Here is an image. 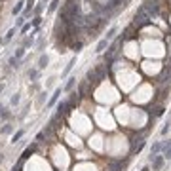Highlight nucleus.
<instances>
[{"mask_svg":"<svg viewBox=\"0 0 171 171\" xmlns=\"http://www.w3.org/2000/svg\"><path fill=\"white\" fill-rule=\"evenodd\" d=\"M13 34H15V29H10V31H8V34L4 36V40H2V42H8V40H12V38H13Z\"/></svg>","mask_w":171,"mask_h":171,"instance_id":"obj_17","label":"nucleus"},{"mask_svg":"<svg viewBox=\"0 0 171 171\" xmlns=\"http://www.w3.org/2000/svg\"><path fill=\"white\" fill-rule=\"evenodd\" d=\"M114 32H116V27H112V29H110V31H109V32H106V36H105V38H106V40H110V38L114 36Z\"/></svg>","mask_w":171,"mask_h":171,"instance_id":"obj_19","label":"nucleus"},{"mask_svg":"<svg viewBox=\"0 0 171 171\" xmlns=\"http://www.w3.org/2000/svg\"><path fill=\"white\" fill-rule=\"evenodd\" d=\"M74 63H76V57H72V59H70V61H69V65L65 67V70H63V76H67V74L70 72V69H72V67H74Z\"/></svg>","mask_w":171,"mask_h":171,"instance_id":"obj_11","label":"nucleus"},{"mask_svg":"<svg viewBox=\"0 0 171 171\" xmlns=\"http://www.w3.org/2000/svg\"><path fill=\"white\" fill-rule=\"evenodd\" d=\"M48 63H49L48 55H44V53H42V55H40V59H38V65H36V69H38V70H44V69L48 67Z\"/></svg>","mask_w":171,"mask_h":171,"instance_id":"obj_5","label":"nucleus"},{"mask_svg":"<svg viewBox=\"0 0 171 171\" xmlns=\"http://www.w3.org/2000/svg\"><path fill=\"white\" fill-rule=\"evenodd\" d=\"M27 74H29V80H31V82H36V80H38V74H40V70H38V69H31Z\"/></svg>","mask_w":171,"mask_h":171,"instance_id":"obj_8","label":"nucleus"},{"mask_svg":"<svg viewBox=\"0 0 171 171\" xmlns=\"http://www.w3.org/2000/svg\"><path fill=\"white\" fill-rule=\"evenodd\" d=\"M29 46H32V38H31V36H29V38H25V42H23V48H25V49H27Z\"/></svg>","mask_w":171,"mask_h":171,"instance_id":"obj_21","label":"nucleus"},{"mask_svg":"<svg viewBox=\"0 0 171 171\" xmlns=\"http://www.w3.org/2000/svg\"><path fill=\"white\" fill-rule=\"evenodd\" d=\"M57 4H59V0H52V4H49V12H55L57 10Z\"/></svg>","mask_w":171,"mask_h":171,"instance_id":"obj_20","label":"nucleus"},{"mask_svg":"<svg viewBox=\"0 0 171 171\" xmlns=\"http://www.w3.org/2000/svg\"><path fill=\"white\" fill-rule=\"evenodd\" d=\"M2 89H4V84H2V82H0V93H2Z\"/></svg>","mask_w":171,"mask_h":171,"instance_id":"obj_26","label":"nucleus"},{"mask_svg":"<svg viewBox=\"0 0 171 171\" xmlns=\"http://www.w3.org/2000/svg\"><path fill=\"white\" fill-rule=\"evenodd\" d=\"M106 46H109V40H106V38H103L101 42H99V46H97V49H95V52H97V53L105 52V48H106Z\"/></svg>","mask_w":171,"mask_h":171,"instance_id":"obj_10","label":"nucleus"},{"mask_svg":"<svg viewBox=\"0 0 171 171\" xmlns=\"http://www.w3.org/2000/svg\"><path fill=\"white\" fill-rule=\"evenodd\" d=\"M12 129H13V127H12L10 124H6V126L2 127V129H0V133H12Z\"/></svg>","mask_w":171,"mask_h":171,"instance_id":"obj_18","label":"nucleus"},{"mask_svg":"<svg viewBox=\"0 0 171 171\" xmlns=\"http://www.w3.org/2000/svg\"><path fill=\"white\" fill-rule=\"evenodd\" d=\"M160 150H162V142H160V141L152 142V146H150V156H154V154H160Z\"/></svg>","mask_w":171,"mask_h":171,"instance_id":"obj_7","label":"nucleus"},{"mask_svg":"<svg viewBox=\"0 0 171 171\" xmlns=\"http://www.w3.org/2000/svg\"><path fill=\"white\" fill-rule=\"evenodd\" d=\"M74 84H76V76H70V78H69V82L65 84V91H72Z\"/></svg>","mask_w":171,"mask_h":171,"instance_id":"obj_9","label":"nucleus"},{"mask_svg":"<svg viewBox=\"0 0 171 171\" xmlns=\"http://www.w3.org/2000/svg\"><path fill=\"white\" fill-rule=\"evenodd\" d=\"M23 55H25V48L21 46V48H17V52H15V55H13V57H15V59L19 61V59H21V57H23Z\"/></svg>","mask_w":171,"mask_h":171,"instance_id":"obj_15","label":"nucleus"},{"mask_svg":"<svg viewBox=\"0 0 171 171\" xmlns=\"http://www.w3.org/2000/svg\"><path fill=\"white\" fill-rule=\"evenodd\" d=\"M23 6H25L23 0H21V2H17V4H15V8H13V15H19L21 10H23Z\"/></svg>","mask_w":171,"mask_h":171,"instance_id":"obj_13","label":"nucleus"},{"mask_svg":"<svg viewBox=\"0 0 171 171\" xmlns=\"http://www.w3.org/2000/svg\"><path fill=\"white\" fill-rule=\"evenodd\" d=\"M59 97H61V88H57L55 91H53V95H52V99L48 101V106H53L57 101H59Z\"/></svg>","mask_w":171,"mask_h":171,"instance_id":"obj_6","label":"nucleus"},{"mask_svg":"<svg viewBox=\"0 0 171 171\" xmlns=\"http://www.w3.org/2000/svg\"><path fill=\"white\" fill-rule=\"evenodd\" d=\"M31 27H32V23H27V25H23V29H21V34H25V32H27Z\"/></svg>","mask_w":171,"mask_h":171,"instance_id":"obj_23","label":"nucleus"},{"mask_svg":"<svg viewBox=\"0 0 171 171\" xmlns=\"http://www.w3.org/2000/svg\"><path fill=\"white\" fill-rule=\"evenodd\" d=\"M169 129H171V124L167 122L166 126H163V127H162V135H167V131H169Z\"/></svg>","mask_w":171,"mask_h":171,"instance_id":"obj_22","label":"nucleus"},{"mask_svg":"<svg viewBox=\"0 0 171 171\" xmlns=\"http://www.w3.org/2000/svg\"><path fill=\"white\" fill-rule=\"evenodd\" d=\"M23 135H25V129H19L17 133H13V137H12V142H13V145H15V142L21 139V137H23Z\"/></svg>","mask_w":171,"mask_h":171,"instance_id":"obj_12","label":"nucleus"},{"mask_svg":"<svg viewBox=\"0 0 171 171\" xmlns=\"http://www.w3.org/2000/svg\"><path fill=\"white\" fill-rule=\"evenodd\" d=\"M36 145H38V141H36V142H32L31 146H27L25 150H23V154H21V160H19V162H23V160H27V158H31V156L36 152Z\"/></svg>","mask_w":171,"mask_h":171,"instance_id":"obj_2","label":"nucleus"},{"mask_svg":"<svg viewBox=\"0 0 171 171\" xmlns=\"http://www.w3.org/2000/svg\"><path fill=\"white\" fill-rule=\"evenodd\" d=\"M32 4H34V0H27V10H31Z\"/></svg>","mask_w":171,"mask_h":171,"instance_id":"obj_24","label":"nucleus"},{"mask_svg":"<svg viewBox=\"0 0 171 171\" xmlns=\"http://www.w3.org/2000/svg\"><path fill=\"white\" fill-rule=\"evenodd\" d=\"M145 32L148 34V36H160V31H158V29H145Z\"/></svg>","mask_w":171,"mask_h":171,"instance_id":"obj_14","label":"nucleus"},{"mask_svg":"<svg viewBox=\"0 0 171 171\" xmlns=\"http://www.w3.org/2000/svg\"><path fill=\"white\" fill-rule=\"evenodd\" d=\"M162 150H163V158H166V160H171V141L162 142Z\"/></svg>","mask_w":171,"mask_h":171,"instance_id":"obj_4","label":"nucleus"},{"mask_svg":"<svg viewBox=\"0 0 171 171\" xmlns=\"http://www.w3.org/2000/svg\"><path fill=\"white\" fill-rule=\"evenodd\" d=\"M141 171H150V167H148V166H145V167H142Z\"/></svg>","mask_w":171,"mask_h":171,"instance_id":"obj_25","label":"nucleus"},{"mask_svg":"<svg viewBox=\"0 0 171 171\" xmlns=\"http://www.w3.org/2000/svg\"><path fill=\"white\" fill-rule=\"evenodd\" d=\"M145 145H146V141H145V139H137V141L133 142V146H131V152H133V154H139V152L142 150V146H145Z\"/></svg>","mask_w":171,"mask_h":171,"instance_id":"obj_3","label":"nucleus"},{"mask_svg":"<svg viewBox=\"0 0 171 171\" xmlns=\"http://www.w3.org/2000/svg\"><path fill=\"white\" fill-rule=\"evenodd\" d=\"M19 99H21V97H19V93H13V95H12V99H10V105H12V106H15V105L19 103Z\"/></svg>","mask_w":171,"mask_h":171,"instance_id":"obj_16","label":"nucleus"},{"mask_svg":"<svg viewBox=\"0 0 171 171\" xmlns=\"http://www.w3.org/2000/svg\"><path fill=\"white\" fill-rule=\"evenodd\" d=\"M150 162H152V171H160L163 167V163H166V158L162 154H154L150 156Z\"/></svg>","mask_w":171,"mask_h":171,"instance_id":"obj_1","label":"nucleus"}]
</instances>
